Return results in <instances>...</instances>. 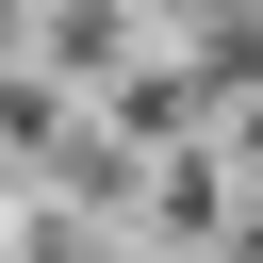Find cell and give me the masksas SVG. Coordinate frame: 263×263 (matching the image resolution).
Listing matches in <instances>:
<instances>
[{"label":"cell","instance_id":"obj_1","mask_svg":"<svg viewBox=\"0 0 263 263\" xmlns=\"http://www.w3.org/2000/svg\"><path fill=\"white\" fill-rule=\"evenodd\" d=\"M132 33H148L132 0H49V16H33V66H49V82H115Z\"/></svg>","mask_w":263,"mask_h":263}]
</instances>
